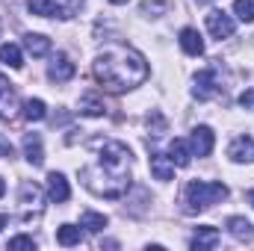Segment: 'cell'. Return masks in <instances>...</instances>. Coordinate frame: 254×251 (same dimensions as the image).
<instances>
[{
    "instance_id": "obj_1",
    "label": "cell",
    "mask_w": 254,
    "mask_h": 251,
    "mask_svg": "<svg viewBox=\"0 0 254 251\" xmlns=\"http://www.w3.org/2000/svg\"><path fill=\"white\" fill-rule=\"evenodd\" d=\"M80 181L101 198H110V201L122 198L130 189V148L116 139L101 142L95 163L80 169Z\"/></svg>"
},
{
    "instance_id": "obj_2",
    "label": "cell",
    "mask_w": 254,
    "mask_h": 251,
    "mask_svg": "<svg viewBox=\"0 0 254 251\" xmlns=\"http://www.w3.org/2000/svg\"><path fill=\"white\" fill-rule=\"evenodd\" d=\"M92 74L107 92H127V89H136L148 77V63L133 48L110 45L107 51L98 54V60L92 65Z\"/></svg>"
},
{
    "instance_id": "obj_3",
    "label": "cell",
    "mask_w": 254,
    "mask_h": 251,
    "mask_svg": "<svg viewBox=\"0 0 254 251\" xmlns=\"http://www.w3.org/2000/svg\"><path fill=\"white\" fill-rule=\"evenodd\" d=\"M228 198V187L225 184H210V181H190L187 184V210L190 213H201L210 210L213 204Z\"/></svg>"
},
{
    "instance_id": "obj_4",
    "label": "cell",
    "mask_w": 254,
    "mask_h": 251,
    "mask_svg": "<svg viewBox=\"0 0 254 251\" xmlns=\"http://www.w3.org/2000/svg\"><path fill=\"white\" fill-rule=\"evenodd\" d=\"M192 95H195L198 101H210V98L219 95V74H216V68H204V71L195 74V89H192Z\"/></svg>"
},
{
    "instance_id": "obj_5",
    "label": "cell",
    "mask_w": 254,
    "mask_h": 251,
    "mask_svg": "<svg viewBox=\"0 0 254 251\" xmlns=\"http://www.w3.org/2000/svg\"><path fill=\"white\" fill-rule=\"evenodd\" d=\"M207 30H210V36L213 39H231L234 36V30H237V24H234V18L228 15V12H222V9H213L210 15H207Z\"/></svg>"
},
{
    "instance_id": "obj_6",
    "label": "cell",
    "mask_w": 254,
    "mask_h": 251,
    "mask_svg": "<svg viewBox=\"0 0 254 251\" xmlns=\"http://www.w3.org/2000/svg\"><path fill=\"white\" fill-rule=\"evenodd\" d=\"M213 142H216V136H213V130H210L207 125L192 127V136H190L192 157H207V154L213 151Z\"/></svg>"
},
{
    "instance_id": "obj_7",
    "label": "cell",
    "mask_w": 254,
    "mask_h": 251,
    "mask_svg": "<svg viewBox=\"0 0 254 251\" xmlns=\"http://www.w3.org/2000/svg\"><path fill=\"white\" fill-rule=\"evenodd\" d=\"M15 116H18V92L12 89L6 77H0V119L12 122Z\"/></svg>"
},
{
    "instance_id": "obj_8",
    "label": "cell",
    "mask_w": 254,
    "mask_h": 251,
    "mask_svg": "<svg viewBox=\"0 0 254 251\" xmlns=\"http://www.w3.org/2000/svg\"><path fill=\"white\" fill-rule=\"evenodd\" d=\"M74 63L68 60V54H57L54 60H51V65H48V77L54 80V83H68L71 77H74Z\"/></svg>"
},
{
    "instance_id": "obj_9",
    "label": "cell",
    "mask_w": 254,
    "mask_h": 251,
    "mask_svg": "<svg viewBox=\"0 0 254 251\" xmlns=\"http://www.w3.org/2000/svg\"><path fill=\"white\" fill-rule=\"evenodd\" d=\"M48 198H51L54 204H65V201L71 198V187H68L65 175H60V172H51V175H48Z\"/></svg>"
},
{
    "instance_id": "obj_10",
    "label": "cell",
    "mask_w": 254,
    "mask_h": 251,
    "mask_svg": "<svg viewBox=\"0 0 254 251\" xmlns=\"http://www.w3.org/2000/svg\"><path fill=\"white\" fill-rule=\"evenodd\" d=\"M228 157H231L234 163H252L254 160V139L252 136H240V139H234L231 148H228Z\"/></svg>"
},
{
    "instance_id": "obj_11",
    "label": "cell",
    "mask_w": 254,
    "mask_h": 251,
    "mask_svg": "<svg viewBox=\"0 0 254 251\" xmlns=\"http://www.w3.org/2000/svg\"><path fill=\"white\" fill-rule=\"evenodd\" d=\"M192 251H207V249H216L219 246V231L213 228V225H201L198 231H195V237H192Z\"/></svg>"
},
{
    "instance_id": "obj_12",
    "label": "cell",
    "mask_w": 254,
    "mask_h": 251,
    "mask_svg": "<svg viewBox=\"0 0 254 251\" xmlns=\"http://www.w3.org/2000/svg\"><path fill=\"white\" fill-rule=\"evenodd\" d=\"M24 157H27L30 166H42V163H45V151H42L39 133H27V136H24Z\"/></svg>"
},
{
    "instance_id": "obj_13",
    "label": "cell",
    "mask_w": 254,
    "mask_h": 251,
    "mask_svg": "<svg viewBox=\"0 0 254 251\" xmlns=\"http://www.w3.org/2000/svg\"><path fill=\"white\" fill-rule=\"evenodd\" d=\"M181 48H184L190 57H201V54H204V39H201V33L192 30V27H184V30H181Z\"/></svg>"
},
{
    "instance_id": "obj_14",
    "label": "cell",
    "mask_w": 254,
    "mask_h": 251,
    "mask_svg": "<svg viewBox=\"0 0 254 251\" xmlns=\"http://www.w3.org/2000/svg\"><path fill=\"white\" fill-rule=\"evenodd\" d=\"M169 160H172L178 169H187V166H190V160H192L190 145H187L184 139H172V142H169Z\"/></svg>"
},
{
    "instance_id": "obj_15",
    "label": "cell",
    "mask_w": 254,
    "mask_h": 251,
    "mask_svg": "<svg viewBox=\"0 0 254 251\" xmlns=\"http://www.w3.org/2000/svg\"><path fill=\"white\" fill-rule=\"evenodd\" d=\"M228 231H231V237H234V240H240V243L254 240L252 222H249V219H243V216H231V219H228Z\"/></svg>"
},
{
    "instance_id": "obj_16",
    "label": "cell",
    "mask_w": 254,
    "mask_h": 251,
    "mask_svg": "<svg viewBox=\"0 0 254 251\" xmlns=\"http://www.w3.org/2000/svg\"><path fill=\"white\" fill-rule=\"evenodd\" d=\"M151 172H154V178L157 181H172V175H175V163L169 160V157H163V154H151Z\"/></svg>"
},
{
    "instance_id": "obj_17",
    "label": "cell",
    "mask_w": 254,
    "mask_h": 251,
    "mask_svg": "<svg viewBox=\"0 0 254 251\" xmlns=\"http://www.w3.org/2000/svg\"><path fill=\"white\" fill-rule=\"evenodd\" d=\"M24 48L33 57H45V54H51V39L48 36H39V33H27L24 36Z\"/></svg>"
},
{
    "instance_id": "obj_18",
    "label": "cell",
    "mask_w": 254,
    "mask_h": 251,
    "mask_svg": "<svg viewBox=\"0 0 254 251\" xmlns=\"http://www.w3.org/2000/svg\"><path fill=\"white\" fill-rule=\"evenodd\" d=\"M27 9L33 15H42V18H54V15L63 18V9H60L57 0H27Z\"/></svg>"
},
{
    "instance_id": "obj_19",
    "label": "cell",
    "mask_w": 254,
    "mask_h": 251,
    "mask_svg": "<svg viewBox=\"0 0 254 251\" xmlns=\"http://www.w3.org/2000/svg\"><path fill=\"white\" fill-rule=\"evenodd\" d=\"M80 113H83V116H104L107 107H104V101H101L95 92H86V95L80 98Z\"/></svg>"
},
{
    "instance_id": "obj_20",
    "label": "cell",
    "mask_w": 254,
    "mask_h": 251,
    "mask_svg": "<svg viewBox=\"0 0 254 251\" xmlns=\"http://www.w3.org/2000/svg\"><path fill=\"white\" fill-rule=\"evenodd\" d=\"M0 63L9 65V68H21L24 65V57H21V48L18 45H0Z\"/></svg>"
},
{
    "instance_id": "obj_21",
    "label": "cell",
    "mask_w": 254,
    "mask_h": 251,
    "mask_svg": "<svg viewBox=\"0 0 254 251\" xmlns=\"http://www.w3.org/2000/svg\"><path fill=\"white\" fill-rule=\"evenodd\" d=\"M80 240H83L80 228H74V225H60L57 228V243L60 246H80Z\"/></svg>"
},
{
    "instance_id": "obj_22",
    "label": "cell",
    "mask_w": 254,
    "mask_h": 251,
    "mask_svg": "<svg viewBox=\"0 0 254 251\" xmlns=\"http://www.w3.org/2000/svg\"><path fill=\"white\" fill-rule=\"evenodd\" d=\"M48 116V107H45V101H39V98H30L27 104H24V119L27 122H42Z\"/></svg>"
},
{
    "instance_id": "obj_23",
    "label": "cell",
    "mask_w": 254,
    "mask_h": 251,
    "mask_svg": "<svg viewBox=\"0 0 254 251\" xmlns=\"http://www.w3.org/2000/svg\"><path fill=\"white\" fill-rule=\"evenodd\" d=\"M80 225L89 231V234H101L107 228V216L104 213H83L80 216Z\"/></svg>"
},
{
    "instance_id": "obj_24",
    "label": "cell",
    "mask_w": 254,
    "mask_h": 251,
    "mask_svg": "<svg viewBox=\"0 0 254 251\" xmlns=\"http://www.w3.org/2000/svg\"><path fill=\"white\" fill-rule=\"evenodd\" d=\"M21 204L24 207H39L42 204V189L36 187V184H24L21 187Z\"/></svg>"
},
{
    "instance_id": "obj_25",
    "label": "cell",
    "mask_w": 254,
    "mask_h": 251,
    "mask_svg": "<svg viewBox=\"0 0 254 251\" xmlns=\"http://www.w3.org/2000/svg\"><path fill=\"white\" fill-rule=\"evenodd\" d=\"M234 15L246 24L254 21V0H234Z\"/></svg>"
},
{
    "instance_id": "obj_26",
    "label": "cell",
    "mask_w": 254,
    "mask_h": 251,
    "mask_svg": "<svg viewBox=\"0 0 254 251\" xmlns=\"http://www.w3.org/2000/svg\"><path fill=\"white\" fill-rule=\"evenodd\" d=\"M18 249H36V243H33V237H15V240H9V251H18Z\"/></svg>"
},
{
    "instance_id": "obj_27",
    "label": "cell",
    "mask_w": 254,
    "mask_h": 251,
    "mask_svg": "<svg viewBox=\"0 0 254 251\" xmlns=\"http://www.w3.org/2000/svg\"><path fill=\"white\" fill-rule=\"evenodd\" d=\"M80 3H83V0H63V3H60V9H63V18H71V12H74Z\"/></svg>"
},
{
    "instance_id": "obj_28",
    "label": "cell",
    "mask_w": 254,
    "mask_h": 251,
    "mask_svg": "<svg viewBox=\"0 0 254 251\" xmlns=\"http://www.w3.org/2000/svg\"><path fill=\"white\" fill-rule=\"evenodd\" d=\"M12 154H15V148H12V142H9V139H6V136L0 133V157H12Z\"/></svg>"
},
{
    "instance_id": "obj_29",
    "label": "cell",
    "mask_w": 254,
    "mask_h": 251,
    "mask_svg": "<svg viewBox=\"0 0 254 251\" xmlns=\"http://www.w3.org/2000/svg\"><path fill=\"white\" fill-rule=\"evenodd\" d=\"M240 104L243 107H254V92H243L240 95Z\"/></svg>"
},
{
    "instance_id": "obj_30",
    "label": "cell",
    "mask_w": 254,
    "mask_h": 251,
    "mask_svg": "<svg viewBox=\"0 0 254 251\" xmlns=\"http://www.w3.org/2000/svg\"><path fill=\"white\" fill-rule=\"evenodd\" d=\"M6 225H9V216H3V213H0V231H3Z\"/></svg>"
},
{
    "instance_id": "obj_31",
    "label": "cell",
    "mask_w": 254,
    "mask_h": 251,
    "mask_svg": "<svg viewBox=\"0 0 254 251\" xmlns=\"http://www.w3.org/2000/svg\"><path fill=\"white\" fill-rule=\"evenodd\" d=\"M6 195V184H3V178H0V198Z\"/></svg>"
},
{
    "instance_id": "obj_32",
    "label": "cell",
    "mask_w": 254,
    "mask_h": 251,
    "mask_svg": "<svg viewBox=\"0 0 254 251\" xmlns=\"http://www.w3.org/2000/svg\"><path fill=\"white\" fill-rule=\"evenodd\" d=\"M110 3H116V6H122V3H127V0H110Z\"/></svg>"
},
{
    "instance_id": "obj_33",
    "label": "cell",
    "mask_w": 254,
    "mask_h": 251,
    "mask_svg": "<svg viewBox=\"0 0 254 251\" xmlns=\"http://www.w3.org/2000/svg\"><path fill=\"white\" fill-rule=\"evenodd\" d=\"M249 201H252V204H254V189H252V192H249Z\"/></svg>"
},
{
    "instance_id": "obj_34",
    "label": "cell",
    "mask_w": 254,
    "mask_h": 251,
    "mask_svg": "<svg viewBox=\"0 0 254 251\" xmlns=\"http://www.w3.org/2000/svg\"><path fill=\"white\" fill-rule=\"evenodd\" d=\"M198 3H210V0H198Z\"/></svg>"
}]
</instances>
